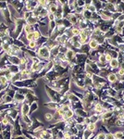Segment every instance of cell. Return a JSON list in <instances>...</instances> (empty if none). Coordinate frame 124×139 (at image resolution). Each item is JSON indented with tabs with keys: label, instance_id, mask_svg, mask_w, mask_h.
Instances as JSON below:
<instances>
[{
	"label": "cell",
	"instance_id": "1",
	"mask_svg": "<svg viewBox=\"0 0 124 139\" xmlns=\"http://www.w3.org/2000/svg\"><path fill=\"white\" fill-rule=\"evenodd\" d=\"M38 56H39V58H48L50 57V52H49L48 47L46 46H44L38 50Z\"/></svg>",
	"mask_w": 124,
	"mask_h": 139
},
{
	"label": "cell",
	"instance_id": "2",
	"mask_svg": "<svg viewBox=\"0 0 124 139\" xmlns=\"http://www.w3.org/2000/svg\"><path fill=\"white\" fill-rule=\"evenodd\" d=\"M21 116H24V115H28L30 113V105L27 102H24L22 103L21 106Z\"/></svg>",
	"mask_w": 124,
	"mask_h": 139
},
{
	"label": "cell",
	"instance_id": "3",
	"mask_svg": "<svg viewBox=\"0 0 124 139\" xmlns=\"http://www.w3.org/2000/svg\"><path fill=\"white\" fill-rule=\"evenodd\" d=\"M74 56H75V53H74V51H73V50H71V49H68V50H67V52L65 53L66 59H67L68 61H70V60L74 58Z\"/></svg>",
	"mask_w": 124,
	"mask_h": 139
},
{
	"label": "cell",
	"instance_id": "4",
	"mask_svg": "<svg viewBox=\"0 0 124 139\" xmlns=\"http://www.w3.org/2000/svg\"><path fill=\"white\" fill-rule=\"evenodd\" d=\"M104 107L103 105L101 104V103H96V104L95 105V108H94V110L96 113H102L104 111Z\"/></svg>",
	"mask_w": 124,
	"mask_h": 139
},
{
	"label": "cell",
	"instance_id": "5",
	"mask_svg": "<svg viewBox=\"0 0 124 139\" xmlns=\"http://www.w3.org/2000/svg\"><path fill=\"white\" fill-rule=\"evenodd\" d=\"M107 80L110 82V83H117L118 82V77H117V74L116 73H109L107 75Z\"/></svg>",
	"mask_w": 124,
	"mask_h": 139
},
{
	"label": "cell",
	"instance_id": "6",
	"mask_svg": "<svg viewBox=\"0 0 124 139\" xmlns=\"http://www.w3.org/2000/svg\"><path fill=\"white\" fill-rule=\"evenodd\" d=\"M45 107H47V109L48 110H56L58 107H57V104H56V102H48V103H46V104H45Z\"/></svg>",
	"mask_w": 124,
	"mask_h": 139
},
{
	"label": "cell",
	"instance_id": "7",
	"mask_svg": "<svg viewBox=\"0 0 124 139\" xmlns=\"http://www.w3.org/2000/svg\"><path fill=\"white\" fill-rule=\"evenodd\" d=\"M89 46L91 49H96L98 47V42L96 39H91L89 42Z\"/></svg>",
	"mask_w": 124,
	"mask_h": 139
},
{
	"label": "cell",
	"instance_id": "8",
	"mask_svg": "<svg viewBox=\"0 0 124 139\" xmlns=\"http://www.w3.org/2000/svg\"><path fill=\"white\" fill-rule=\"evenodd\" d=\"M110 67L111 68H114V69H116L118 67V58H112V60H111L110 62Z\"/></svg>",
	"mask_w": 124,
	"mask_h": 139
},
{
	"label": "cell",
	"instance_id": "9",
	"mask_svg": "<svg viewBox=\"0 0 124 139\" xmlns=\"http://www.w3.org/2000/svg\"><path fill=\"white\" fill-rule=\"evenodd\" d=\"M87 130L90 131V132H95L96 130V123H89V124L87 125Z\"/></svg>",
	"mask_w": 124,
	"mask_h": 139
},
{
	"label": "cell",
	"instance_id": "10",
	"mask_svg": "<svg viewBox=\"0 0 124 139\" xmlns=\"http://www.w3.org/2000/svg\"><path fill=\"white\" fill-rule=\"evenodd\" d=\"M45 121H47V122H51V121H53L54 120V115L52 114V113H45Z\"/></svg>",
	"mask_w": 124,
	"mask_h": 139
},
{
	"label": "cell",
	"instance_id": "11",
	"mask_svg": "<svg viewBox=\"0 0 124 139\" xmlns=\"http://www.w3.org/2000/svg\"><path fill=\"white\" fill-rule=\"evenodd\" d=\"M38 109V104L36 103V102H33L32 105L30 106V113H33V112H34L36 110Z\"/></svg>",
	"mask_w": 124,
	"mask_h": 139
},
{
	"label": "cell",
	"instance_id": "12",
	"mask_svg": "<svg viewBox=\"0 0 124 139\" xmlns=\"http://www.w3.org/2000/svg\"><path fill=\"white\" fill-rule=\"evenodd\" d=\"M98 62L102 63V64H105V63L107 62L106 55H105V54H101V55H99V57H98Z\"/></svg>",
	"mask_w": 124,
	"mask_h": 139
},
{
	"label": "cell",
	"instance_id": "13",
	"mask_svg": "<svg viewBox=\"0 0 124 139\" xmlns=\"http://www.w3.org/2000/svg\"><path fill=\"white\" fill-rule=\"evenodd\" d=\"M113 134H114V138L115 139H121L123 137V133L121 131H118V132H116Z\"/></svg>",
	"mask_w": 124,
	"mask_h": 139
},
{
	"label": "cell",
	"instance_id": "14",
	"mask_svg": "<svg viewBox=\"0 0 124 139\" xmlns=\"http://www.w3.org/2000/svg\"><path fill=\"white\" fill-rule=\"evenodd\" d=\"M36 22H37V19H36L35 17H30L27 21V23L29 25H31V24H35Z\"/></svg>",
	"mask_w": 124,
	"mask_h": 139
},
{
	"label": "cell",
	"instance_id": "15",
	"mask_svg": "<svg viewBox=\"0 0 124 139\" xmlns=\"http://www.w3.org/2000/svg\"><path fill=\"white\" fill-rule=\"evenodd\" d=\"M1 124L5 125V126H7V125L10 124V122H9V120H8V118L7 117V115H5V117L2 119V121H1Z\"/></svg>",
	"mask_w": 124,
	"mask_h": 139
},
{
	"label": "cell",
	"instance_id": "16",
	"mask_svg": "<svg viewBox=\"0 0 124 139\" xmlns=\"http://www.w3.org/2000/svg\"><path fill=\"white\" fill-rule=\"evenodd\" d=\"M98 120H99V117L97 115H93V116L90 117V121H91L92 123H96V122Z\"/></svg>",
	"mask_w": 124,
	"mask_h": 139
},
{
	"label": "cell",
	"instance_id": "17",
	"mask_svg": "<svg viewBox=\"0 0 124 139\" xmlns=\"http://www.w3.org/2000/svg\"><path fill=\"white\" fill-rule=\"evenodd\" d=\"M41 37V34L37 31V32H34V40H37Z\"/></svg>",
	"mask_w": 124,
	"mask_h": 139
},
{
	"label": "cell",
	"instance_id": "18",
	"mask_svg": "<svg viewBox=\"0 0 124 139\" xmlns=\"http://www.w3.org/2000/svg\"><path fill=\"white\" fill-rule=\"evenodd\" d=\"M26 38H27V40L29 42H32L34 40V33H31V34H28L26 35Z\"/></svg>",
	"mask_w": 124,
	"mask_h": 139
},
{
	"label": "cell",
	"instance_id": "19",
	"mask_svg": "<svg viewBox=\"0 0 124 139\" xmlns=\"http://www.w3.org/2000/svg\"><path fill=\"white\" fill-rule=\"evenodd\" d=\"M36 46H37V44H36V42L35 41H32L29 43V47H30V48H35Z\"/></svg>",
	"mask_w": 124,
	"mask_h": 139
},
{
	"label": "cell",
	"instance_id": "20",
	"mask_svg": "<svg viewBox=\"0 0 124 139\" xmlns=\"http://www.w3.org/2000/svg\"><path fill=\"white\" fill-rule=\"evenodd\" d=\"M105 55H106V59H107V61H108V62H110L111 60H112V58H112V56H111V54H108V53H107V54H105Z\"/></svg>",
	"mask_w": 124,
	"mask_h": 139
},
{
	"label": "cell",
	"instance_id": "21",
	"mask_svg": "<svg viewBox=\"0 0 124 139\" xmlns=\"http://www.w3.org/2000/svg\"><path fill=\"white\" fill-rule=\"evenodd\" d=\"M106 139H115L114 138V134L108 133H106Z\"/></svg>",
	"mask_w": 124,
	"mask_h": 139
},
{
	"label": "cell",
	"instance_id": "22",
	"mask_svg": "<svg viewBox=\"0 0 124 139\" xmlns=\"http://www.w3.org/2000/svg\"><path fill=\"white\" fill-rule=\"evenodd\" d=\"M48 19H49V21H54V20H55V14H52V13H49L48 14Z\"/></svg>",
	"mask_w": 124,
	"mask_h": 139
},
{
	"label": "cell",
	"instance_id": "23",
	"mask_svg": "<svg viewBox=\"0 0 124 139\" xmlns=\"http://www.w3.org/2000/svg\"><path fill=\"white\" fill-rule=\"evenodd\" d=\"M118 75H124V70L123 69H120L118 70Z\"/></svg>",
	"mask_w": 124,
	"mask_h": 139
},
{
	"label": "cell",
	"instance_id": "24",
	"mask_svg": "<svg viewBox=\"0 0 124 139\" xmlns=\"http://www.w3.org/2000/svg\"><path fill=\"white\" fill-rule=\"evenodd\" d=\"M3 5H5V3H2V2H0V9H2L3 7H4V6Z\"/></svg>",
	"mask_w": 124,
	"mask_h": 139
},
{
	"label": "cell",
	"instance_id": "25",
	"mask_svg": "<svg viewBox=\"0 0 124 139\" xmlns=\"http://www.w3.org/2000/svg\"><path fill=\"white\" fill-rule=\"evenodd\" d=\"M38 139H45V138H44V137H39Z\"/></svg>",
	"mask_w": 124,
	"mask_h": 139
},
{
	"label": "cell",
	"instance_id": "26",
	"mask_svg": "<svg viewBox=\"0 0 124 139\" xmlns=\"http://www.w3.org/2000/svg\"><path fill=\"white\" fill-rule=\"evenodd\" d=\"M64 139H65V138H64Z\"/></svg>",
	"mask_w": 124,
	"mask_h": 139
}]
</instances>
